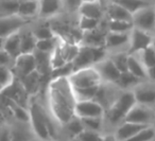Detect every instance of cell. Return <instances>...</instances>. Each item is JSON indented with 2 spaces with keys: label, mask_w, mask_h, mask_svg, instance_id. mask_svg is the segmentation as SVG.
<instances>
[{
  "label": "cell",
  "mask_w": 155,
  "mask_h": 141,
  "mask_svg": "<svg viewBox=\"0 0 155 141\" xmlns=\"http://www.w3.org/2000/svg\"><path fill=\"white\" fill-rule=\"evenodd\" d=\"M132 24H133L134 28L153 34V31L155 28L154 5H148V7L134 13L132 15Z\"/></svg>",
  "instance_id": "8992f818"
},
{
  "label": "cell",
  "mask_w": 155,
  "mask_h": 141,
  "mask_svg": "<svg viewBox=\"0 0 155 141\" xmlns=\"http://www.w3.org/2000/svg\"><path fill=\"white\" fill-rule=\"evenodd\" d=\"M15 70L20 77H26L29 74L36 71V60L34 54H20L14 60V64L12 70Z\"/></svg>",
  "instance_id": "5bb4252c"
},
{
  "label": "cell",
  "mask_w": 155,
  "mask_h": 141,
  "mask_svg": "<svg viewBox=\"0 0 155 141\" xmlns=\"http://www.w3.org/2000/svg\"><path fill=\"white\" fill-rule=\"evenodd\" d=\"M155 121V110L153 107L136 103L127 113L123 122L150 126Z\"/></svg>",
  "instance_id": "5b68a950"
},
{
  "label": "cell",
  "mask_w": 155,
  "mask_h": 141,
  "mask_svg": "<svg viewBox=\"0 0 155 141\" xmlns=\"http://www.w3.org/2000/svg\"><path fill=\"white\" fill-rule=\"evenodd\" d=\"M135 104L136 101L132 90H122L112 106L105 110L103 120L108 122L110 125L119 126L123 122L130 109Z\"/></svg>",
  "instance_id": "3957f363"
},
{
  "label": "cell",
  "mask_w": 155,
  "mask_h": 141,
  "mask_svg": "<svg viewBox=\"0 0 155 141\" xmlns=\"http://www.w3.org/2000/svg\"><path fill=\"white\" fill-rule=\"evenodd\" d=\"M64 127L66 128L67 133L70 135L71 139L74 138L75 136H78L79 134L84 130V127H83V124L81 122V119L78 117H73L68 123H66L64 125Z\"/></svg>",
  "instance_id": "8d00e7d4"
},
{
  "label": "cell",
  "mask_w": 155,
  "mask_h": 141,
  "mask_svg": "<svg viewBox=\"0 0 155 141\" xmlns=\"http://www.w3.org/2000/svg\"><path fill=\"white\" fill-rule=\"evenodd\" d=\"M83 0H62L63 10L68 13H74L79 11V8L82 5Z\"/></svg>",
  "instance_id": "b9f144b4"
},
{
  "label": "cell",
  "mask_w": 155,
  "mask_h": 141,
  "mask_svg": "<svg viewBox=\"0 0 155 141\" xmlns=\"http://www.w3.org/2000/svg\"><path fill=\"white\" fill-rule=\"evenodd\" d=\"M102 137L103 136L100 133H95L84 130L81 134H79L74 138L71 139V141H101Z\"/></svg>",
  "instance_id": "ab89813d"
},
{
  "label": "cell",
  "mask_w": 155,
  "mask_h": 141,
  "mask_svg": "<svg viewBox=\"0 0 155 141\" xmlns=\"http://www.w3.org/2000/svg\"><path fill=\"white\" fill-rule=\"evenodd\" d=\"M71 64H72L73 71L94 66L95 65V56H94L93 48L80 45L79 53Z\"/></svg>",
  "instance_id": "e0dca14e"
},
{
  "label": "cell",
  "mask_w": 155,
  "mask_h": 141,
  "mask_svg": "<svg viewBox=\"0 0 155 141\" xmlns=\"http://www.w3.org/2000/svg\"><path fill=\"white\" fill-rule=\"evenodd\" d=\"M0 141H10V128H0Z\"/></svg>",
  "instance_id": "ee69618b"
},
{
  "label": "cell",
  "mask_w": 155,
  "mask_h": 141,
  "mask_svg": "<svg viewBox=\"0 0 155 141\" xmlns=\"http://www.w3.org/2000/svg\"><path fill=\"white\" fill-rule=\"evenodd\" d=\"M18 7V0H0V17L17 15Z\"/></svg>",
  "instance_id": "f546056e"
},
{
  "label": "cell",
  "mask_w": 155,
  "mask_h": 141,
  "mask_svg": "<svg viewBox=\"0 0 155 141\" xmlns=\"http://www.w3.org/2000/svg\"><path fill=\"white\" fill-rule=\"evenodd\" d=\"M3 41H5V38H1V37H0V50H2Z\"/></svg>",
  "instance_id": "7dc6e473"
},
{
  "label": "cell",
  "mask_w": 155,
  "mask_h": 141,
  "mask_svg": "<svg viewBox=\"0 0 155 141\" xmlns=\"http://www.w3.org/2000/svg\"><path fill=\"white\" fill-rule=\"evenodd\" d=\"M18 1H22V0H18Z\"/></svg>",
  "instance_id": "816d5d0a"
},
{
  "label": "cell",
  "mask_w": 155,
  "mask_h": 141,
  "mask_svg": "<svg viewBox=\"0 0 155 141\" xmlns=\"http://www.w3.org/2000/svg\"><path fill=\"white\" fill-rule=\"evenodd\" d=\"M152 47H153V49H154V51H155V36L153 37V41H152Z\"/></svg>",
  "instance_id": "681fc988"
},
{
  "label": "cell",
  "mask_w": 155,
  "mask_h": 141,
  "mask_svg": "<svg viewBox=\"0 0 155 141\" xmlns=\"http://www.w3.org/2000/svg\"><path fill=\"white\" fill-rule=\"evenodd\" d=\"M153 36H155V28H154V31H153Z\"/></svg>",
  "instance_id": "f907efd6"
},
{
  "label": "cell",
  "mask_w": 155,
  "mask_h": 141,
  "mask_svg": "<svg viewBox=\"0 0 155 141\" xmlns=\"http://www.w3.org/2000/svg\"><path fill=\"white\" fill-rule=\"evenodd\" d=\"M107 32L113 33H130L134 28L132 21L125 20H107L106 21Z\"/></svg>",
  "instance_id": "83f0119b"
},
{
  "label": "cell",
  "mask_w": 155,
  "mask_h": 141,
  "mask_svg": "<svg viewBox=\"0 0 155 141\" xmlns=\"http://www.w3.org/2000/svg\"><path fill=\"white\" fill-rule=\"evenodd\" d=\"M105 110L103 107L94 100L81 101L77 102L74 108L75 117L84 119V118H102Z\"/></svg>",
  "instance_id": "4fadbf2b"
},
{
  "label": "cell",
  "mask_w": 155,
  "mask_h": 141,
  "mask_svg": "<svg viewBox=\"0 0 155 141\" xmlns=\"http://www.w3.org/2000/svg\"><path fill=\"white\" fill-rule=\"evenodd\" d=\"M5 88H3L2 87V86H1V85H0V96H1V94H2L3 93V91H5Z\"/></svg>",
  "instance_id": "c3c4849f"
},
{
  "label": "cell",
  "mask_w": 155,
  "mask_h": 141,
  "mask_svg": "<svg viewBox=\"0 0 155 141\" xmlns=\"http://www.w3.org/2000/svg\"><path fill=\"white\" fill-rule=\"evenodd\" d=\"M127 71L134 77L139 79L140 81H148V73L147 69L142 66L140 61L135 54H129L127 57Z\"/></svg>",
  "instance_id": "603a6c76"
},
{
  "label": "cell",
  "mask_w": 155,
  "mask_h": 141,
  "mask_svg": "<svg viewBox=\"0 0 155 141\" xmlns=\"http://www.w3.org/2000/svg\"><path fill=\"white\" fill-rule=\"evenodd\" d=\"M27 123H21L10 128V141H34V134L31 127L27 128Z\"/></svg>",
  "instance_id": "ffe728a7"
},
{
  "label": "cell",
  "mask_w": 155,
  "mask_h": 141,
  "mask_svg": "<svg viewBox=\"0 0 155 141\" xmlns=\"http://www.w3.org/2000/svg\"><path fill=\"white\" fill-rule=\"evenodd\" d=\"M101 141H117L116 138H115L114 134H110V135H105V136L102 137Z\"/></svg>",
  "instance_id": "bcb514c9"
},
{
  "label": "cell",
  "mask_w": 155,
  "mask_h": 141,
  "mask_svg": "<svg viewBox=\"0 0 155 141\" xmlns=\"http://www.w3.org/2000/svg\"><path fill=\"white\" fill-rule=\"evenodd\" d=\"M104 14L107 17V20H125L132 21V14H130L125 9H123L118 3L110 0L104 9Z\"/></svg>",
  "instance_id": "d6986e66"
},
{
  "label": "cell",
  "mask_w": 155,
  "mask_h": 141,
  "mask_svg": "<svg viewBox=\"0 0 155 141\" xmlns=\"http://www.w3.org/2000/svg\"><path fill=\"white\" fill-rule=\"evenodd\" d=\"M136 103L153 107L155 105V83L150 81L140 82L132 89Z\"/></svg>",
  "instance_id": "9c48e42d"
},
{
  "label": "cell",
  "mask_w": 155,
  "mask_h": 141,
  "mask_svg": "<svg viewBox=\"0 0 155 141\" xmlns=\"http://www.w3.org/2000/svg\"><path fill=\"white\" fill-rule=\"evenodd\" d=\"M154 8H155V5H154Z\"/></svg>",
  "instance_id": "db71d44e"
},
{
  "label": "cell",
  "mask_w": 155,
  "mask_h": 141,
  "mask_svg": "<svg viewBox=\"0 0 155 141\" xmlns=\"http://www.w3.org/2000/svg\"><path fill=\"white\" fill-rule=\"evenodd\" d=\"M112 1L118 3L132 15L139 10L150 5V3L147 0H112Z\"/></svg>",
  "instance_id": "484cf974"
},
{
  "label": "cell",
  "mask_w": 155,
  "mask_h": 141,
  "mask_svg": "<svg viewBox=\"0 0 155 141\" xmlns=\"http://www.w3.org/2000/svg\"><path fill=\"white\" fill-rule=\"evenodd\" d=\"M155 138V128L152 125L143 128L125 141H153Z\"/></svg>",
  "instance_id": "f35d334b"
},
{
  "label": "cell",
  "mask_w": 155,
  "mask_h": 141,
  "mask_svg": "<svg viewBox=\"0 0 155 141\" xmlns=\"http://www.w3.org/2000/svg\"><path fill=\"white\" fill-rule=\"evenodd\" d=\"M100 86V85H99ZM97 87H91V88H80V89H73V93H74V98L77 102H81V101H89L94 100L97 90L99 88Z\"/></svg>",
  "instance_id": "e575fe53"
},
{
  "label": "cell",
  "mask_w": 155,
  "mask_h": 141,
  "mask_svg": "<svg viewBox=\"0 0 155 141\" xmlns=\"http://www.w3.org/2000/svg\"><path fill=\"white\" fill-rule=\"evenodd\" d=\"M102 20H96V19H91V18L79 16L78 28H79L80 31H82L83 33L91 32V31L96 30V29L100 26V22Z\"/></svg>",
  "instance_id": "836d02e7"
},
{
  "label": "cell",
  "mask_w": 155,
  "mask_h": 141,
  "mask_svg": "<svg viewBox=\"0 0 155 141\" xmlns=\"http://www.w3.org/2000/svg\"><path fill=\"white\" fill-rule=\"evenodd\" d=\"M122 90L116 85V84H110V83H101L97 90L94 101L99 103L104 110H107L113 103L116 101L118 96Z\"/></svg>",
  "instance_id": "52a82bcc"
},
{
  "label": "cell",
  "mask_w": 155,
  "mask_h": 141,
  "mask_svg": "<svg viewBox=\"0 0 155 141\" xmlns=\"http://www.w3.org/2000/svg\"><path fill=\"white\" fill-rule=\"evenodd\" d=\"M36 39L33 36L31 30H27L26 28L20 31V53L32 54L35 51Z\"/></svg>",
  "instance_id": "cb8c5ba5"
},
{
  "label": "cell",
  "mask_w": 155,
  "mask_h": 141,
  "mask_svg": "<svg viewBox=\"0 0 155 141\" xmlns=\"http://www.w3.org/2000/svg\"><path fill=\"white\" fill-rule=\"evenodd\" d=\"M34 141H35V140H34Z\"/></svg>",
  "instance_id": "11a10c76"
},
{
  "label": "cell",
  "mask_w": 155,
  "mask_h": 141,
  "mask_svg": "<svg viewBox=\"0 0 155 141\" xmlns=\"http://www.w3.org/2000/svg\"><path fill=\"white\" fill-rule=\"evenodd\" d=\"M135 55L137 56V58L140 61L142 66H143L147 70L155 65V51H154V49H153L152 45L149 46L146 49L141 50V51L138 52V53H135Z\"/></svg>",
  "instance_id": "f1b7e54d"
},
{
  "label": "cell",
  "mask_w": 155,
  "mask_h": 141,
  "mask_svg": "<svg viewBox=\"0 0 155 141\" xmlns=\"http://www.w3.org/2000/svg\"><path fill=\"white\" fill-rule=\"evenodd\" d=\"M14 64V60L3 50H0V66H5L12 68Z\"/></svg>",
  "instance_id": "7bdbcfd3"
},
{
  "label": "cell",
  "mask_w": 155,
  "mask_h": 141,
  "mask_svg": "<svg viewBox=\"0 0 155 141\" xmlns=\"http://www.w3.org/2000/svg\"><path fill=\"white\" fill-rule=\"evenodd\" d=\"M79 16L91 18L96 20H102L104 17V8L100 0H91L83 1L81 7L79 8Z\"/></svg>",
  "instance_id": "9a60e30c"
},
{
  "label": "cell",
  "mask_w": 155,
  "mask_h": 141,
  "mask_svg": "<svg viewBox=\"0 0 155 141\" xmlns=\"http://www.w3.org/2000/svg\"><path fill=\"white\" fill-rule=\"evenodd\" d=\"M30 115V127L33 134L41 141H49L53 137V125L50 113L37 101H33L28 107Z\"/></svg>",
  "instance_id": "7a4b0ae2"
},
{
  "label": "cell",
  "mask_w": 155,
  "mask_h": 141,
  "mask_svg": "<svg viewBox=\"0 0 155 141\" xmlns=\"http://www.w3.org/2000/svg\"><path fill=\"white\" fill-rule=\"evenodd\" d=\"M48 106L52 119L60 125L68 123L74 115L77 100L68 77L51 79L47 89Z\"/></svg>",
  "instance_id": "6da1fadb"
},
{
  "label": "cell",
  "mask_w": 155,
  "mask_h": 141,
  "mask_svg": "<svg viewBox=\"0 0 155 141\" xmlns=\"http://www.w3.org/2000/svg\"><path fill=\"white\" fill-rule=\"evenodd\" d=\"M147 73H148V81L155 83V65L153 67H151V68H149L147 70Z\"/></svg>",
  "instance_id": "f6af8a7d"
},
{
  "label": "cell",
  "mask_w": 155,
  "mask_h": 141,
  "mask_svg": "<svg viewBox=\"0 0 155 141\" xmlns=\"http://www.w3.org/2000/svg\"><path fill=\"white\" fill-rule=\"evenodd\" d=\"M39 73L37 72V71H34L33 73H31V74H29L28 77H24L25 79V89H26V91L28 90V91H36V88L37 86H38V83H39Z\"/></svg>",
  "instance_id": "60d3db41"
},
{
  "label": "cell",
  "mask_w": 155,
  "mask_h": 141,
  "mask_svg": "<svg viewBox=\"0 0 155 141\" xmlns=\"http://www.w3.org/2000/svg\"><path fill=\"white\" fill-rule=\"evenodd\" d=\"M58 41H60V36L55 35L54 37L49 39H44V41H36V45H35V50L43 53L50 54L54 50V48L58 46Z\"/></svg>",
  "instance_id": "1f68e13d"
},
{
  "label": "cell",
  "mask_w": 155,
  "mask_h": 141,
  "mask_svg": "<svg viewBox=\"0 0 155 141\" xmlns=\"http://www.w3.org/2000/svg\"><path fill=\"white\" fill-rule=\"evenodd\" d=\"M81 122H82L84 130H91V132H95V133L101 132L104 125L103 117L102 118H84V119H81Z\"/></svg>",
  "instance_id": "d6a6232c"
},
{
  "label": "cell",
  "mask_w": 155,
  "mask_h": 141,
  "mask_svg": "<svg viewBox=\"0 0 155 141\" xmlns=\"http://www.w3.org/2000/svg\"><path fill=\"white\" fill-rule=\"evenodd\" d=\"M49 141H51V140H49Z\"/></svg>",
  "instance_id": "f5cc1de1"
},
{
  "label": "cell",
  "mask_w": 155,
  "mask_h": 141,
  "mask_svg": "<svg viewBox=\"0 0 155 141\" xmlns=\"http://www.w3.org/2000/svg\"><path fill=\"white\" fill-rule=\"evenodd\" d=\"M14 83V72L12 68L0 66V85L8 89Z\"/></svg>",
  "instance_id": "74e56055"
},
{
  "label": "cell",
  "mask_w": 155,
  "mask_h": 141,
  "mask_svg": "<svg viewBox=\"0 0 155 141\" xmlns=\"http://www.w3.org/2000/svg\"><path fill=\"white\" fill-rule=\"evenodd\" d=\"M5 101H7V106L10 108V110L12 111L13 116L18 122L27 123V122L30 121V115H29L28 108L19 105L18 103H16L15 101L8 98V97L5 98Z\"/></svg>",
  "instance_id": "d4e9b609"
},
{
  "label": "cell",
  "mask_w": 155,
  "mask_h": 141,
  "mask_svg": "<svg viewBox=\"0 0 155 141\" xmlns=\"http://www.w3.org/2000/svg\"><path fill=\"white\" fill-rule=\"evenodd\" d=\"M130 33H113L107 32L105 34L104 48L106 51L116 53V52H127L129 47Z\"/></svg>",
  "instance_id": "7c38bea8"
},
{
  "label": "cell",
  "mask_w": 155,
  "mask_h": 141,
  "mask_svg": "<svg viewBox=\"0 0 155 141\" xmlns=\"http://www.w3.org/2000/svg\"><path fill=\"white\" fill-rule=\"evenodd\" d=\"M127 57H129L127 52H116L112 53V55L110 56L114 65L121 73L127 71Z\"/></svg>",
  "instance_id": "d590c367"
},
{
  "label": "cell",
  "mask_w": 155,
  "mask_h": 141,
  "mask_svg": "<svg viewBox=\"0 0 155 141\" xmlns=\"http://www.w3.org/2000/svg\"><path fill=\"white\" fill-rule=\"evenodd\" d=\"M17 15L25 19H32L38 15V0H22L19 1Z\"/></svg>",
  "instance_id": "44dd1931"
},
{
  "label": "cell",
  "mask_w": 155,
  "mask_h": 141,
  "mask_svg": "<svg viewBox=\"0 0 155 141\" xmlns=\"http://www.w3.org/2000/svg\"><path fill=\"white\" fill-rule=\"evenodd\" d=\"M93 67L98 72L102 83L116 84L121 74V72L117 69V67L114 65L110 56H106L102 61L96 63Z\"/></svg>",
  "instance_id": "30bf717a"
},
{
  "label": "cell",
  "mask_w": 155,
  "mask_h": 141,
  "mask_svg": "<svg viewBox=\"0 0 155 141\" xmlns=\"http://www.w3.org/2000/svg\"><path fill=\"white\" fill-rule=\"evenodd\" d=\"M2 50L5 51L13 60L20 55V31L5 38Z\"/></svg>",
  "instance_id": "7402d4cb"
},
{
  "label": "cell",
  "mask_w": 155,
  "mask_h": 141,
  "mask_svg": "<svg viewBox=\"0 0 155 141\" xmlns=\"http://www.w3.org/2000/svg\"><path fill=\"white\" fill-rule=\"evenodd\" d=\"M153 34L139 29L133 28L130 32L127 54H135L152 45Z\"/></svg>",
  "instance_id": "ba28073f"
},
{
  "label": "cell",
  "mask_w": 155,
  "mask_h": 141,
  "mask_svg": "<svg viewBox=\"0 0 155 141\" xmlns=\"http://www.w3.org/2000/svg\"><path fill=\"white\" fill-rule=\"evenodd\" d=\"M68 80L73 89L97 87L102 83L99 74L93 66L73 71L68 77Z\"/></svg>",
  "instance_id": "277c9868"
},
{
  "label": "cell",
  "mask_w": 155,
  "mask_h": 141,
  "mask_svg": "<svg viewBox=\"0 0 155 141\" xmlns=\"http://www.w3.org/2000/svg\"><path fill=\"white\" fill-rule=\"evenodd\" d=\"M146 127H148V126L141 125V124L130 123V122H122L115 130L114 136L117 141H125Z\"/></svg>",
  "instance_id": "ac0fdd59"
},
{
  "label": "cell",
  "mask_w": 155,
  "mask_h": 141,
  "mask_svg": "<svg viewBox=\"0 0 155 141\" xmlns=\"http://www.w3.org/2000/svg\"><path fill=\"white\" fill-rule=\"evenodd\" d=\"M62 11V0H38V18L48 19L55 17Z\"/></svg>",
  "instance_id": "2e32d148"
},
{
  "label": "cell",
  "mask_w": 155,
  "mask_h": 141,
  "mask_svg": "<svg viewBox=\"0 0 155 141\" xmlns=\"http://www.w3.org/2000/svg\"><path fill=\"white\" fill-rule=\"evenodd\" d=\"M29 22L30 20L25 19L18 15L0 17V37L7 38L10 35L19 32L28 26Z\"/></svg>",
  "instance_id": "8fae6325"
},
{
  "label": "cell",
  "mask_w": 155,
  "mask_h": 141,
  "mask_svg": "<svg viewBox=\"0 0 155 141\" xmlns=\"http://www.w3.org/2000/svg\"><path fill=\"white\" fill-rule=\"evenodd\" d=\"M33 36L35 37L36 41H44V39H49L55 36L52 28L49 25H39V26L34 27L31 29Z\"/></svg>",
  "instance_id": "4dcf8cb0"
},
{
  "label": "cell",
  "mask_w": 155,
  "mask_h": 141,
  "mask_svg": "<svg viewBox=\"0 0 155 141\" xmlns=\"http://www.w3.org/2000/svg\"><path fill=\"white\" fill-rule=\"evenodd\" d=\"M140 82H143V81H140L139 79H137V77H134L133 74H131L129 71H127V72L121 73L118 81H117L116 85L118 86L121 90H132L136 85H138Z\"/></svg>",
  "instance_id": "4316f807"
}]
</instances>
